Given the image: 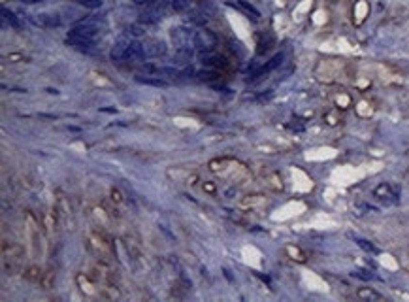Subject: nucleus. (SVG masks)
<instances>
[{"label": "nucleus", "instance_id": "1", "mask_svg": "<svg viewBox=\"0 0 409 302\" xmlns=\"http://www.w3.org/2000/svg\"><path fill=\"white\" fill-rule=\"evenodd\" d=\"M172 42H174V46H176V51L179 53H185V55H194V32H192L191 28L187 27H176L172 28Z\"/></svg>", "mask_w": 409, "mask_h": 302}, {"label": "nucleus", "instance_id": "2", "mask_svg": "<svg viewBox=\"0 0 409 302\" xmlns=\"http://www.w3.org/2000/svg\"><path fill=\"white\" fill-rule=\"evenodd\" d=\"M219 46L217 36L208 30V28H200L194 32V47H196L200 53H213Z\"/></svg>", "mask_w": 409, "mask_h": 302}, {"label": "nucleus", "instance_id": "3", "mask_svg": "<svg viewBox=\"0 0 409 302\" xmlns=\"http://www.w3.org/2000/svg\"><path fill=\"white\" fill-rule=\"evenodd\" d=\"M123 244H125L126 255H128L130 262L134 266H140V262H142V242H140V236L136 232H126L123 236Z\"/></svg>", "mask_w": 409, "mask_h": 302}, {"label": "nucleus", "instance_id": "4", "mask_svg": "<svg viewBox=\"0 0 409 302\" xmlns=\"http://www.w3.org/2000/svg\"><path fill=\"white\" fill-rule=\"evenodd\" d=\"M142 47H144L145 59H160L168 55V46L164 44V40H158V38H145L142 42Z\"/></svg>", "mask_w": 409, "mask_h": 302}, {"label": "nucleus", "instance_id": "5", "mask_svg": "<svg viewBox=\"0 0 409 302\" xmlns=\"http://www.w3.org/2000/svg\"><path fill=\"white\" fill-rule=\"evenodd\" d=\"M76 282H78L81 293H83L85 296H89V298H98L100 285L94 282L87 272H78V274H76Z\"/></svg>", "mask_w": 409, "mask_h": 302}, {"label": "nucleus", "instance_id": "6", "mask_svg": "<svg viewBox=\"0 0 409 302\" xmlns=\"http://www.w3.org/2000/svg\"><path fill=\"white\" fill-rule=\"evenodd\" d=\"M130 42H132L130 38L123 36V38H119V40L113 44L112 51H110V57H112L113 62L121 64V62L128 60V47H130Z\"/></svg>", "mask_w": 409, "mask_h": 302}, {"label": "nucleus", "instance_id": "7", "mask_svg": "<svg viewBox=\"0 0 409 302\" xmlns=\"http://www.w3.org/2000/svg\"><path fill=\"white\" fill-rule=\"evenodd\" d=\"M40 28H55L62 25V17L59 14H49V12H44V14H36L30 19Z\"/></svg>", "mask_w": 409, "mask_h": 302}, {"label": "nucleus", "instance_id": "8", "mask_svg": "<svg viewBox=\"0 0 409 302\" xmlns=\"http://www.w3.org/2000/svg\"><path fill=\"white\" fill-rule=\"evenodd\" d=\"M2 255H4V261H23L25 249H23L21 244L2 240Z\"/></svg>", "mask_w": 409, "mask_h": 302}, {"label": "nucleus", "instance_id": "9", "mask_svg": "<svg viewBox=\"0 0 409 302\" xmlns=\"http://www.w3.org/2000/svg\"><path fill=\"white\" fill-rule=\"evenodd\" d=\"M164 17V8L160 6H147L144 14H140V23L144 25H155Z\"/></svg>", "mask_w": 409, "mask_h": 302}, {"label": "nucleus", "instance_id": "10", "mask_svg": "<svg viewBox=\"0 0 409 302\" xmlns=\"http://www.w3.org/2000/svg\"><path fill=\"white\" fill-rule=\"evenodd\" d=\"M202 64L208 68H215V70H228L230 68V62L224 57H219V55L213 53H202Z\"/></svg>", "mask_w": 409, "mask_h": 302}, {"label": "nucleus", "instance_id": "11", "mask_svg": "<svg viewBox=\"0 0 409 302\" xmlns=\"http://www.w3.org/2000/svg\"><path fill=\"white\" fill-rule=\"evenodd\" d=\"M98 298H102V300H117V298H121L119 287L115 283H104V285H100Z\"/></svg>", "mask_w": 409, "mask_h": 302}, {"label": "nucleus", "instance_id": "12", "mask_svg": "<svg viewBox=\"0 0 409 302\" xmlns=\"http://www.w3.org/2000/svg\"><path fill=\"white\" fill-rule=\"evenodd\" d=\"M42 276H44V270L40 269V266H36V264H30V266H26L23 270V280L28 283H40Z\"/></svg>", "mask_w": 409, "mask_h": 302}, {"label": "nucleus", "instance_id": "13", "mask_svg": "<svg viewBox=\"0 0 409 302\" xmlns=\"http://www.w3.org/2000/svg\"><path fill=\"white\" fill-rule=\"evenodd\" d=\"M55 282H57V272L53 269L46 270L44 276H42V280H40V287L44 289V291H49V289L55 287Z\"/></svg>", "mask_w": 409, "mask_h": 302}, {"label": "nucleus", "instance_id": "14", "mask_svg": "<svg viewBox=\"0 0 409 302\" xmlns=\"http://www.w3.org/2000/svg\"><path fill=\"white\" fill-rule=\"evenodd\" d=\"M281 62H283V53L276 55V57H274V59H271L270 62H266V64H264V66L260 68V70H257V72H255V78H260V76L266 74V72H271V70L279 66Z\"/></svg>", "mask_w": 409, "mask_h": 302}, {"label": "nucleus", "instance_id": "15", "mask_svg": "<svg viewBox=\"0 0 409 302\" xmlns=\"http://www.w3.org/2000/svg\"><path fill=\"white\" fill-rule=\"evenodd\" d=\"M230 6L234 8H240L242 12H245V14L249 15V17H253V19H260V14H258V10L255 6H251V4H247L245 0H240V2H234V4H230Z\"/></svg>", "mask_w": 409, "mask_h": 302}, {"label": "nucleus", "instance_id": "16", "mask_svg": "<svg viewBox=\"0 0 409 302\" xmlns=\"http://www.w3.org/2000/svg\"><path fill=\"white\" fill-rule=\"evenodd\" d=\"M264 202V196L260 195H247L240 200V206L242 208H255V206H260Z\"/></svg>", "mask_w": 409, "mask_h": 302}, {"label": "nucleus", "instance_id": "17", "mask_svg": "<svg viewBox=\"0 0 409 302\" xmlns=\"http://www.w3.org/2000/svg\"><path fill=\"white\" fill-rule=\"evenodd\" d=\"M134 80L138 81V83H144V85H153V87H166L168 83H166L162 78H153V76H145V78H142V76H136Z\"/></svg>", "mask_w": 409, "mask_h": 302}, {"label": "nucleus", "instance_id": "18", "mask_svg": "<svg viewBox=\"0 0 409 302\" xmlns=\"http://www.w3.org/2000/svg\"><path fill=\"white\" fill-rule=\"evenodd\" d=\"M2 17H4V21H6V23H10V27H12V28H15V30H19V28H21V23L17 21L15 14H13V12H10L8 8H2Z\"/></svg>", "mask_w": 409, "mask_h": 302}, {"label": "nucleus", "instance_id": "19", "mask_svg": "<svg viewBox=\"0 0 409 302\" xmlns=\"http://www.w3.org/2000/svg\"><path fill=\"white\" fill-rule=\"evenodd\" d=\"M356 296L358 298H362V300H379L381 298V295L379 293H376V291H371V289H358L356 291Z\"/></svg>", "mask_w": 409, "mask_h": 302}, {"label": "nucleus", "instance_id": "20", "mask_svg": "<svg viewBox=\"0 0 409 302\" xmlns=\"http://www.w3.org/2000/svg\"><path fill=\"white\" fill-rule=\"evenodd\" d=\"M192 0H172V10L178 12V14H183L187 10H191Z\"/></svg>", "mask_w": 409, "mask_h": 302}, {"label": "nucleus", "instance_id": "21", "mask_svg": "<svg viewBox=\"0 0 409 302\" xmlns=\"http://www.w3.org/2000/svg\"><path fill=\"white\" fill-rule=\"evenodd\" d=\"M198 80L202 81H217L221 80V74L219 72H215V70H208V72H196Z\"/></svg>", "mask_w": 409, "mask_h": 302}, {"label": "nucleus", "instance_id": "22", "mask_svg": "<svg viewBox=\"0 0 409 302\" xmlns=\"http://www.w3.org/2000/svg\"><path fill=\"white\" fill-rule=\"evenodd\" d=\"M287 251H289L294 261H305V255L300 248H294V246H287Z\"/></svg>", "mask_w": 409, "mask_h": 302}, {"label": "nucleus", "instance_id": "23", "mask_svg": "<svg viewBox=\"0 0 409 302\" xmlns=\"http://www.w3.org/2000/svg\"><path fill=\"white\" fill-rule=\"evenodd\" d=\"M128 32H130V36H134V38L144 36V34H145L144 23H140V25H130V27H128Z\"/></svg>", "mask_w": 409, "mask_h": 302}, {"label": "nucleus", "instance_id": "24", "mask_svg": "<svg viewBox=\"0 0 409 302\" xmlns=\"http://www.w3.org/2000/svg\"><path fill=\"white\" fill-rule=\"evenodd\" d=\"M79 4L83 8H89V10H96V8L102 6V0H79Z\"/></svg>", "mask_w": 409, "mask_h": 302}, {"label": "nucleus", "instance_id": "25", "mask_svg": "<svg viewBox=\"0 0 409 302\" xmlns=\"http://www.w3.org/2000/svg\"><path fill=\"white\" fill-rule=\"evenodd\" d=\"M189 21L194 23V25H206V23H208V17L202 14H191L189 15Z\"/></svg>", "mask_w": 409, "mask_h": 302}, {"label": "nucleus", "instance_id": "26", "mask_svg": "<svg viewBox=\"0 0 409 302\" xmlns=\"http://www.w3.org/2000/svg\"><path fill=\"white\" fill-rule=\"evenodd\" d=\"M110 195H112V202H115V204H123L125 202V198H123V195H121V191H119L117 187H113L112 191H110Z\"/></svg>", "mask_w": 409, "mask_h": 302}, {"label": "nucleus", "instance_id": "27", "mask_svg": "<svg viewBox=\"0 0 409 302\" xmlns=\"http://www.w3.org/2000/svg\"><path fill=\"white\" fill-rule=\"evenodd\" d=\"M132 2H134L136 6H145V8H147V6H153L157 0H132Z\"/></svg>", "mask_w": 409, "mask_h": 302}, {"label": "nucleus", "instance_id": "28", "mask_svg": "<svg viewBox=\"0 0 409 302\" xmlns=\"http://www.w3.org/2000/svg\"><path fill=\"white\" fill-rule=\"evenodd\" d=\"M204 191H208L210 195H215V185H213V183H210V181H206V183H204Z\"/></svg>", "mask_w": 409, "mask_h": 302}, {"label": "nucleus", "instance_id": "29", "mask_svg": "<svg viewBox=\"0 0 409 302\" xmlns=\"http://www.w3.org/2000/svg\"><path fill=\"white\" fill-rule=\"evenodd\" d=\"M25 4H34V2H42V0H23Z\"/></svg>", "mask_w": 409, "mask_h": 302}]
</instances>
